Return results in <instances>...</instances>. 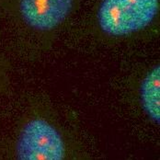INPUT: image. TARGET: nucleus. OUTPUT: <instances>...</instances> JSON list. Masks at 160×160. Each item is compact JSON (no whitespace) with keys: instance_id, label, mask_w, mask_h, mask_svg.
<instances>
[{"instance_id":"1","label":"nucleus","mask_w":160,"mask_h":160,"mask_svg":"<svg viewBox=\"0 0 160 160\" xmlns=\"http://www.w3.org/2000/svg\"><path fill=\"white\" fill-rule=\"evenodd\" d=\"M158 8L159 0H103L98 11V20L107 34L124 36L147 27Z\"/></svg>"},{"instance_id":"2","label":"nucleus","mask_w":160,"mask_h":160,"mask_svg":"<svg viewBox=\"0 0 160 160\" xmlns=\"http://www.w3.org/2000/svg\"><path fill=\"white\" fill-rule=\"evenodd\" d=\"M65 147L59 132L42 119L23 127L17 144V160H64Z\"/></svg>"},{"instance_id":"3","label":"nucleus","mask_w":160,"mask_h":160,"mask_svg":"<svg viewBox=\"0 0 160 160\" xmlns=\"http://www.w3.org/2000/svg\"><path fill=\"white\" fill-rule=\"evenodd\" d=\"M74 0H20L19 9L25 22L39 31L59 26L70 13Z\"/></svg>"},{"instance_id":"4","label":"nucleus","mask_w":160,"mask_h":160,"mask_svg":"<svg viewBox=\"0 0 160 160\" xmlns=\"http://www.w3.org/2000/svg\"><path fill=\"white\" fill-rule=\"evenodd\" d=\"M141 100L144 112L155 122L160 121V66L151 69L141 86Z\"/></svg>"}]
</instances>
